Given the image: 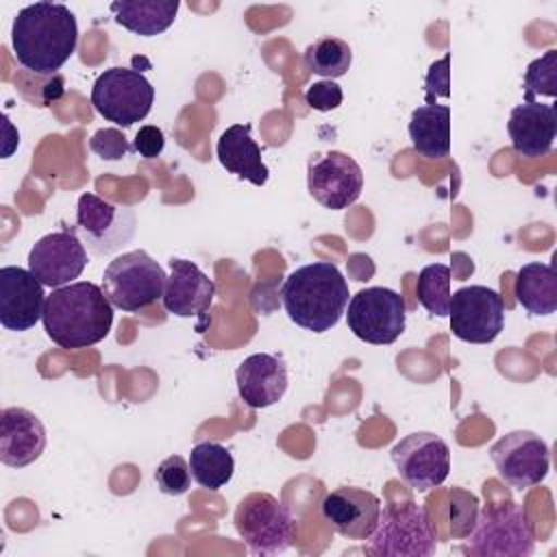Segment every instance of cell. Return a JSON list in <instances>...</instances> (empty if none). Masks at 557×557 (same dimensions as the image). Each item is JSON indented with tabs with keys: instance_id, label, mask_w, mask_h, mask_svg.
Returning <instances> with one entry per match:
<instances>
[{
	"instance_id": "cell-1",
	"label": "cell",
	"mask_w": 557,
	"mask_h": 557,
	"mask_svg": "<svg viewBox=\"0 0 557 557\" xmlns=\"http://www.w3.org/2000/svg\"><path fill=\"white\" fill-rule=\"evenodd\" d=\"M78 24L61 2H35L17 11L11 46L20 65L35 74H54L74 54Z\"/></svg>"
},
{
	"instance_id": "cell-2",
	"label": "cell",
	"mask_w": 557,
	"mask_h": 557,
	"mask_svg": "<svg viewBox=\"0 0 557 557\" xmlns=\"http://www.w3.org/2000/svg\"><path fill=\"white\" fill-rule=\"evenodd\" d=\"M44 331L61 348H87L102 342L113 324V305L89 281L57 287L46 296Z\"/></svg>"
},
{
	"instance_id": "cell-3",
	"label": "cell",
	"mask_w": 557,
	"mask_h": 557,
	"mask_svg": "<svg viewBox=\"0 0 557 557\" xmlns=\"http://www.w3.org/2000/svg\"><path fill=\"white\" fill-rule=\"evenodd\" d=\"M348 281L331 261H313L287 274L281 302L287 318L311 333L331 331L348 305Z\"/></svg>"
},
{
	"instance_id": "cell-4",
	"label": "cell",
	"mask_w": 557,
	"mask_h": 557,
	"mask_svg": "<svg viewBox=\"0 0 557 557\" xmlns=\"http://www.w3.org/2000/svg\"><path fill=\"white\" fill-rule=\"evenodd\" d=\"M535 548L533 527L518 503L485 505L461 550L472 557H529Z\"/></svg>"
},
{
	"instance_id": "cell-5",
	"label": "cell",
	"mask_w": 557,
	"mask_h": 557,
	"mask_svg": "<svg viewBox=\"0 0 557 557\" xmlns=\"http://www.w3.org/2000/svg\"><path fill=\"white\" fill-rule=\"evenodd\" d=\"M435 548L426 509L413 500L385 507L366 544V553L376 557H431Z\"/></svg>"
},
{
	"instance_id": "cell-6",
	"label": "cell",
	"mask_w": 557,
	"mask_h": 557,
	"mask_svg": "<svg viewBox=\"0 0 557 557\" xmlns=\"http://www.w3.org/2000/svg\"><path fill=\"white\" fill-rule=\"evenodd\" d=\"M165 278L168 274L163 268L139 248L109 261L102 274V292L115 309L133 313L150 307L163 296Z\"/></svg>"
},
{
	"instance_id": "cell-7",
	"label": "cell",
	"mask_w": 557,
	"mask_h": 557,
	"mask_svg": "<svg viewBox=\"0 0 557 557\" xmlns=\"http://www.w3.org/2000/svg\"><path fill=\"white\" fill-rule=\"evenodd\" d=\"M233 524L255 555H278L289 548L294 537L289 509L268 492L246 494L235 507Z\"/></svg>"
},
{
	"instance_id": "cell-8",
	"label": "cell",
	"mask_w": 557,
	"mask_h": 557,
	"mask_svg": "<svg viewBox=\"0 0 557 557\" xmlns=\"http://www.w3.org/2000/svg\"><path fill=\"white\" fill-rule=\"evenodd\" d=\"M152 102L154 87L139 70L109 67L91 87V104L98 115L124 128L141 122L150 113Z\"/></svg>"
},
{
	"instance_id": "cell-9",
	"label": "cell",
	"mask_w": 557,
	"mask_h": 557,
	"mask_svg": "<svg viewBox=\"0 0 557 557\" xmlns=\"http://www.w3.org/2000/svg\"><path fill=\"white\" fill-rule=\"evenodd\" d=\"M137 228L133 209L113 205L91 191L83 194L76 205L74 233L94 257H109L126 246Z\"/></svg>"
},
{
	"instance_id": "cell-10",
	"label": "cell",
	"mask_w": 557,
	"mask_h": 557,
	"mask_svg": "<svg viewBox=\"0 0 557 557\" xmlns=\"http://www.w3.org/2000/svg\"><path fill=\"white\" fill-rule=\"evenodd\" d=\"M405 300L389 287H366L348 300V329L374 346L394 344L405 331Z\"/></svg>"
},
{
	"instance_id": "cell-11",
	"label": "cell",
	"mask_w": 557,
	"mask_h": 557,
	"mask_svg": "<svg viewBox=\"0 0 557 557\" xmlns=\"http://www.w3.org/2000/svg\"><path fill=\"white\" fill-rule=\"evenodd\" d=\"M450 331L468 344H490L505 326V302L496 289L466 285L450 294Z\"/></svg>"
},
{
	"instance_id": "cell-12",
	"label": "cell",
	"mask_w": 557,
	"mask_h": 557,
	"mask_svg": "<svg viewBox=\"0 0 557 557\" xmlns=\"http://www.w3.org/2000/svg\"><path fill=\"white\" fill-rule=\"evenodd\" d=\"M490 457L498 476L513 490H529L542 483L550 470L548 444L533 431H511L496 440Z\"/></svg>"
},
{
	"instance_id": "cell-13",
	"label": "cell",
	"mask_w": 557,
	"mask_h": 557,
	"mask_svg": "<svg viewBox=\"0 0 557 557\" xmlns=\"http://www.w3.org/2000/svg\"><path fill=\"white\" fill-rule=\"evenodd\" d=\"M389 455L400 479L416 492H429L442 485L450 472L448 444L429 431L405 435L394 444Z\"/></svg>"
},
{
	"instance_id": "cell-14",
	"label": "cell",
	"mask_w": 557,
	"mask_h": 557,
	"mask_svg": "<svg viewBox=\"0 0 557 557\" xmlns=\"http://www.w3.org/2000/svg\"><path fill=\"white\" fill-rule=\"evenodd\" d=\"M307 189L324 209H348L363 189V172L346 152L331 150L315 154L307 163Z\"/></svg>"
},
{
	"instance_id": "cell-15",
	"label": "cell",
	"mask_w": 557,
	"mask_h": 557,
	"mask_svg": "<svg viewBox=\"0 0 557 557\" xmlns=\"http://www.w3.org/2000/svg\"><path fill=\"white\" fill-rule=\"evenodd\" d=\"M87 265V248L74 228H61L39 237L28 252L30 274L50 289L70 285Z\"/></svg>"
},
{
	"instance_id": "cell-16",
	"label": "cell",
	"mask_w": 557,
	"mask_h": 557,
	"mask_svg": "<svg viewBox=\"0 0 557 557\" xmlns=\"http://www.w3.org/2000/svg\"><path fill=\"white\" fill-rule=\"evenodd\" d=\"M213 298L215 283L196 263L178 257L170 259V274L161 296L165 311L178 318H200L198 331H202Z\"/></svg>"
},
{
	"instance_id": "cell-17",
	"label": "cell",
	"mask_w": 557,
	"mask_h": 557,
	"mask_svg": "<svg viewBox=\"0 0 557 557\" xmlns=\"http://www.w3.org/2000/svg\"><path fill=\"white\" fill-rule=\"evenodd\" d=\"M44 285L20 265L0 268V324L7 331H28L44 315Z\"/></svg>"
},
{
	"instance_id": "cell-18",
	"label": "cell",
	"mask_w": 557,
	"mask_h": 557,
	"mask_svg": "<svg viewBox=\"0 0 557 557\" xmlns=\"http://www.w3.org/2000/svg\"><path fill=\"white\" fill-rule=\"evenodd\" d=\"M322 518L348 540H368L381 516V500L363 487H337L320 505Z\"/></svg>"
},
{
	"instance_id": "cell-19",
	"label": "cell",
	"mask_w": 557,
	"mask_h": 557,
	"mask_svg": "<svg viewBox=\"0 0 557 557\" xmlns=\"http://www.w3.org/2000/svg\"><path fill=\"white\" fill-rule=\"evenodd\" d=\"M239 398L250 409H265L276 405L287 392V366L278 355L255 352L246 357L235 370Z\"/></svg>"
},
{
	"instance_id": "cell-20",
	"label": "cell",
	"mask_w": 557,
	"mask_h": 557,
	"mask_svg": "<svg viewBox=\"0 0 557 557\" xmlns=\"http://www.w3.org/2000/svg\"><path fill=\"white\" fill-rule=\"evenodd\" d=\"M46 429L24 407H7L0 416V461L9 468H24L41 457Z\"/></svg>"
},
{
	"instance_id": "cell-21",
	"label": "cell",
	"mask_w": 557,
	"mask_h": 557,
	"mask_svg": "<svg viewBox=\"0 0 557 557\" xmlns=\"http://www.w3.org/2000/svg\"><path fill=\"white\" fill-rule=\"evenodd\" d=\"M507 133L511 148L527 157L537 159L550 152L557 135V113L553 104H542L537 100L520 102L511 109Z\"/></svg>"
},
{
	"instance_id": "cell-22",
	"label": "cell",
	"mask_w": 557,
	"mask_h": 557,
	"mask_svg": "<svg viewBox=\"0 0 557 557\" xmlns=\"http://www.w3.org/2000/svg\"><path fill=\"white\" fill-rule=\"evenodd\" d=\"M250 131H252L250 124L228 126L215 144V157L228 174H235L237 178H244L261 187L268 183L270 170L263 163L261 148L252 139Z\"/></svg>"
},
{
	"instance_id": "cell-23",
	"label": "cell",
	"mask_w": 557,
	"mask_h": 557,
	"mask_svg": "<svg viewBox=\"0 0 557 557\" xmlns=\"http://www.w3.org/2000/svg\"><path fill=\"white\" fill-rule=\"evenodd\" d=\"M409 139L424 159H444L450 152V107L420 104L409 117Z\"/></svg>"
},
{
	"instance_id": "cell-24",
	"label": "cell",
	"mask_w": 557,
	"mask_h": 557,
	"mask_svg": "<svg viewBox=\"0 0 557 557\" xmlns=\"http://www.w3.org/2000/svg\"><path fill=\"white\" fill-rule=\"evenodd\" d=\"M178 7V0H117L109 4L115 24L141 37H154L168 30L174 24Z\"/></svg>"
},
{
	"instance_id": "cell-25",
	"label": "cell",
	"mask_w": 557,
	"mask_h": 557,
	"mask_svg": "<svg viewBox=\"0 0 557 557\" xmlns=\"http://www.w3.org/2000/svg\"><path fill=\"white\" fill-rule=\"evenodd\" d=\"M516 300L529 315H550L557 309V272L550 263L531 261L516 274Z\"/></svg>"
},
{
	"instance_id": "cell-26",
	"label": "cell",
	"mask_w": 557,
	"mask_h": 557,
	"mask_svg": "<svg viewBox=\"0 0 557 557\" xmlns=\"http://www.w3.org/2000/svg\"><path fill=\"white\" fill-rule=\"evenodd\" d=\"M191 479L211 492L224 487L235 470L231 450L218 442H200L189 453Z\"/></svg>"
},
{
	"instance_id": "cell-27",
	"label": "cell",
	"mask_w": 557,
	"mask_h": 557,
	"mask_svg": "<svg viewBox=\"0 0 557 557\" xmlns=\"http://www.w3.org/2000/svg\"><path fill=\"white\" fill-rule=\"evenodd\" d=\"M350 63L352 50L348 41L339 37H318L305 48V65L326 81L344 76L350 70Z\"/></svg>"
},
{
	"instance_id": "cell-28",
	"label": "cell",
	"mask_w": 557,
	"mask_h": 557,
	"mask_svg": "<svg viewBox=\"0 0 557 557\" xmlns=\"http://www.w3.org/2000/svg\"><path fill=\"white\" fill-rule=\"evenodd\" d=\"M418 302L437 318H448L450 307V268L444 263L424 265L416 283Z\"/></svg>"
},
{
	"instance_id": "cell-29",
	"label": "cell",
	"mask_w": 557,
	"mask_h": 557,
	"mask_svg": "<svg viewBox=\"0 0 557 557\" xmlns=\"http://www.w3.org/2000/svg\"><path fill=\"white\" fill-rule=\"evenodd\" d=\"M535 96H557V50H546L524 72V102L535 100Z\"/></svg>"
},
{
	"instance_id": "cell-30",
	"label": "cell",
	"mask_w": 557,
	"mask_h": 557,
	"mask_svg": "<svg viewBox=\"0 0 557 557\" xmlns=\"http://www.w3.org/2000/svg\"><path fill=\"white\" fill-rule=\"evenodd\" d=\"M157 487L168 496H181L191 487V470L189 461H185L181 455L165 457L157 470H154Z\"/></svg>"
},
{
	"instance_id": "cell-31",
	"label": "cell",
	"mask_w": 557,
	"mask_h": 557,
	"mask_svg": "<svg viewBox=\"0 0 557 557\" xmlns=\"http://www.w3.org/2000/svg\"><path fill=\"white\" fill-rule=\"evenodd\" d=\"M89 148L100 157V159H107V161H117L122 157L128 154L131 150V144L128 139L124 137V133L120 128H100L91 135L89 139Z\"/></svg>"
},
{
	"instance_id": "cell-32",
	"label": "cell",
	"mask_w": 557,
	"mask_h": 557,
	"mask_svg": "<svg viewBox=\"0 0 557 557\" xmlns=\"http://www.w3.org/2000/svg\"><path fill=\"white\" fill-rule=\"evenodd\" d=\"M476 520V498L463 490H455L450 496V522L453 535H468Z\"/></svg>"
},
{
	"instance_id": "cell-33",
	"label": "cell",
	"mask_w": 557,
	"mask_h": 557,
	"mask_svg": "<svg viewBox=\"0 0 557 557\" xmlns=\"http://www.w3.org/2000/svg\"><path fill=\"white\" fill-rule=\"evenodd\" d=\"M424 91H426L424 104H435L437 98L450 96V54H444L442 59H437L429 65Z\"/></svg>"
},
{
	"instance_id": "cell-34",
	"label": "cell",
	"mask_w": 557,
	"mask_h": 557,
	"mask_svg": "<svg viewBox=\"0 0 557 557\" xmlns=\"http://www.w3.org/2000/svg\"><path fill=\"white\" fill-rule=\"evenodd\" d=\"M344 100V94H342V87L335 83V81H318V83H311L305 91V102L315 109V111H333L342 104Z\"/></svg>"
},
{
	"instance_id": "cell-35",
	"label": "cell",
	"mask_w": 557,
	"mask_h": 557,
	"mask_svg": "<svg viewBox=\"0 0 557 557\" xmlns=\"http://www.w3.org/2000/svg\"><path fill=\"white\" fill-rule=\"evenodd\" d=\"M165 148V137L159 126H141L133 139V150L144 159H157Z\"/></svg>"
}]
</instances>
